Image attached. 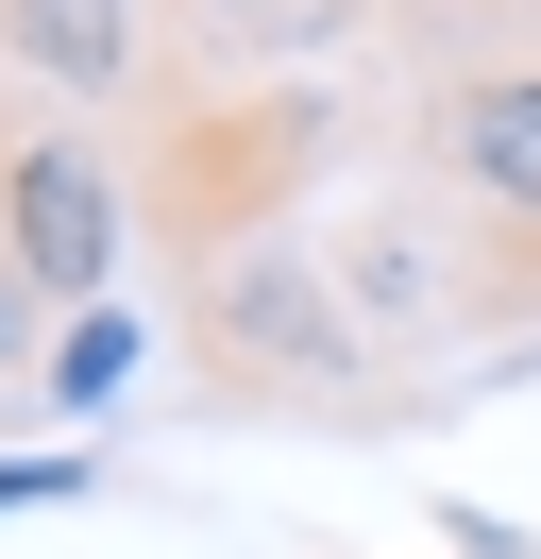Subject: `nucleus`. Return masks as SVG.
I'll return each instance as SVG.
<instances>
[{
  "label": "nucleus",
  "mask_w": 541,
  "mask_h": 559,
  "mask_svg": "<svg viewBox=\"0 0 541 559\" xmlns=\"http://www.w3.org/2000/svg\"><path fill=\"white\" fill-rule=\"evenodd\" d=\"M203 373L237 390V407H372V322L338 306V272H304L288 238H237V254H203Z\"/></svg>",
  "instance_id": "f257e3e1"
},
{
  "label": "nucleus",
  "mask_w": 541,
  "mask_h": 559,
  "mask_svg": "<svg viewBox=\"0 0 541 559\" xmlns=\"http://www.w3.org/2000/svg\"><path fill=\"white\" fill-rule=\"evenodd\" d=\"M423 153H440V221L473 238V306H541V51L525 69H440L423 85Z\"/></svg>",
  "instance_id": "f03ea898"
},
{
  "label": "nucleus",
  "mask_w": 541,
  "mask_h": 559,
  "mask_svg": "<svg viewBox=\"0 0 541 559\" xmlns=\"http://www.w3.org/2000/svg\"><path fill=\"white\" fill-rule=\"evenodd\" d=\"M119 238H135V170L68 119H17L0 136V272L34 306H101L119 288Z\"/></svg>",
  "instance_id": "7ed1b4c3"
},
{
  "label": "nucleus",
  "mask_w": 541,
  "mask_h": 559,
  "mask_svg": "<svg viewBox=\"0 0 541 559\" xmlns=\"http://www.w3.org/2000/svg\"><path fill=\"white\" fill-rule=\"evenodd\" d=\"M0 69L51 103H135L153 85V0H0Z\"/></svg>",
  "instance_id": "20e7f679"
},
{
  "label": "nucleus",
  "mask_w": 541,
  "mask_h": 559,
  "mask_svg": "<svg viewBox=\"0 0 541 559\" xmlns=\"http://www.w3.org/2000/svg\"><path fill=\"white\" fill-rule=\"evenodd\" d=\"M187 17H203L220 51H237V69H254V51H322L338 17H356V0H187Z\"/></svg>",
  "instance_id": "39448f33"
},
{
  "label": "nucleus",
  "mask_w": 541,
  "mask_h": 559,
  "mask_svg": "<svg viewBox=\"0 0 541 559\" xmlns=\"http://www.w3.org/2000/svg\"><path fill=\"white\" fill-rule=\"evenodd\" d=\"M119 373H135V306H85V322L51 340V407H101Z\"/></svg>",
  "instance_id": "423d86ee"
},
{
  "label": "nucleus",
  "mask_w": 541,
  "mask_h": 559,
  "mask_svg": "<svg viewBox=\"0 0 541 559\" xmlns=\"http://www.w3.org/2000/svg\"><path fill=\"white\" fill-rule=\"evenodd\" d=\"M85 491V457H0V509H68Z\"/></svg>",
  "instance_id": "0eeeda50"
},
{
  "label": "nucleus",
  "mask_w": 541,
  "mask_h": 559,
  "mask_svg": "<svg viewBox=\"0 0 541 559\" xmlns=\"http://www.w3.org/2000/svg\"><path fill=\"white\" fill-rule=\"evenodd\" d=\"M17 322H34V288H17V272H0V373H17Z\"/></svg>",
  "instance_id": "6e6552de"
}]
</instances>
